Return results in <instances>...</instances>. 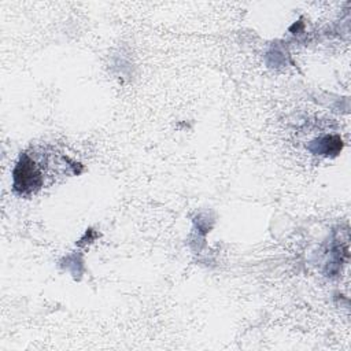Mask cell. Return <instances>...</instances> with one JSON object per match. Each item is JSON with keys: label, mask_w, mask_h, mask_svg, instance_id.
Returning <instances> with one entry per match:
<instances>
[{"label": "cell", "mask_w": 351, "mask_h": 351, "mask_svg": "<svg viewBox=\"0 0 351 351\" xmlns=\"http://www.w3.org/2000/svg\"><path fill=\"white\" fill-rule=\"evenodd\" d=\"M43 176L37 169L36 163L27 156L23 155L14 171V186L21 193L32 192L36 188L41 186Z\"/></svg>", "instance_id": "6da1fadb"}]
</instances>
